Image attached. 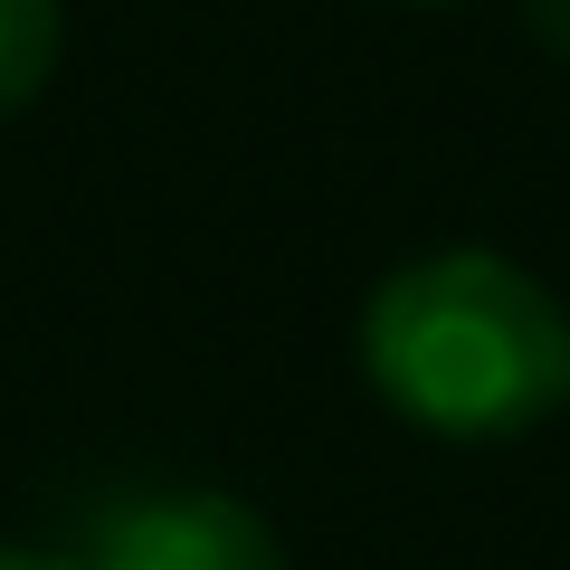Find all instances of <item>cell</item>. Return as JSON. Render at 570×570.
Listing matches in <instances>:
<instances>
[{
  "mask_svg": "<svg viewBox=\"0 0 570 570\" xmlns=\"http://www.w3.org/2000/svg\"><path fill=\"white\" fill-rule=\"evenodd\" d=\"M362 371L381 409L428 438H523L570 409V314L532 266L494 247H438L371 285Z\"/></svg>",
  "mask_w": 570,
  "mask_h": 570,
  "instance_id": "obj_1",
  "label": "cell"
},
{
  "mask_svg": "<svg viewBox=\"0 0 570 570\" xmlns=\"http://www.w3.org/2000/svg\"><path fill=\"white\" fill-rule=\"evenodd\" d=\"M86 570H285V542L266 513H247L219 485H142L86 523Z\"/></svg>",
  "mask_w": 570,
  "mask_h": 570,
  "instance_id": "obj_2",
  "label": "cell"
},
{
  "mask_svg": "<svg viewBox=\"0 0 570 570\" xmlns=\"http://www.w3.org/2000/svg\"><path fill=\"white\" fill-rule=\"evenodd\" d=\"M58 39L67 0H0V124L39 105V86L58 77Z\"/></svg>",
  "mask_w": 570,
  "mask_h": 570,
  "instance_id": "obj_3",
  "label": "cell"
},
{
  "mask_svg": "<svg viewBox=\"0 0 570 570\" xmlns=\"http://www.w3.org/2000/svg\"><path fill=\"white\" fill-rule=\"evenodd\" d=\"M532 10V39L551 48V58H570V0H523Z\"/></svg>",
  "mask_w": 570,
  "mask_h": 570,
  "instance_id": "obj_4",
  "label": "cell"
},
{
  "mask_svg": "<svg viewBox=\"0 0 570 570\" xmlns=\"http://www.w3.org/2000/svg\"><path fill=\"white\" fill-rule=\"evenodd\" d=\"M0 570H86L77 551H29V542H0Z\"/></svg>",
  "mask_w": 570,
  "mask_h": 570,
  "instance_id": "obj_5",
  "label": "cell"
},
{
  "mask_svg": "<svg viewBox=\"0 0 570 570\" xmlns=\"http://www.w3.org/2000/svg\"><path fill=\"white\" fill-rule=\"evenodd\" d=\"M419 10H438V0H419Z\"/></svg>",
  "mask_w": 570,
  "mask_h": 570,
  "instance_id": "obj_6",
  "label": "cell"
}]
</instances>
